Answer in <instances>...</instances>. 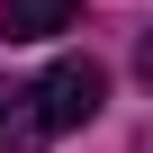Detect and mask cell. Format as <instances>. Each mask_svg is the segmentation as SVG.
Wrapping results in <instances>:
<instances>
[{"label":"cell","instance_id":"1","mask_svg":"<svg viewBox=\"0 0 153 153\" xmlns=\"http://www.w3.org/2000/svg\"><path fill=\"white\" fill-rule=\"evenodd\" d=\"M36 90V117H45V135H72V126H90L99 117V99H108V72L90 63V54H63L45 81H27Z\"/></svg>","mask_w":153,"mask_h":153},{"label":"cell","instance_id":"2","mask_svg":"<svg viewBox=\"0 0 153 153\" xmlns=\"http://www.w3.org/2000/svg\"><path fill=\"white\" fill-rule=\"evenodd\" d=\"M63 27H81V0H0V36L9 45H45Z\"/></svg>","mask_w":153,"mask_h":153},{"label":"cell","instance_id":"3","mask_svg":"<svg viewBox=\"0 0 153 153\" xmlns=\"http://www.w3.org/2000/svg\"><path fill=\"white\" fill-rule=\"evenodd\" d=\"M0 144H9V153L54 144V135H45V117H36V90H27V81H0Z\"/></svg>","mask_w":153,"mask_h":153}]
</instances>
